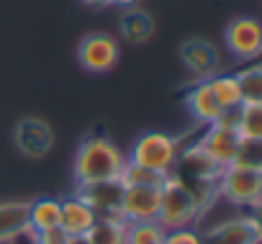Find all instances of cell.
<instances>
[{"instance_id": "6da1fadb", "label": "cell", "mask_w": 262, "mask_h": 244, "mask_svg": "<svg viewBox=\"0 0 262 244\" xmlns=\"http://www.w3.org/2000/svg\"><path fill=\"white\" fill-rule=\"evenodd\" d=\"M126 165V154L105 137V134H88L75 152V180L80 183H98V180H118Z\"/></svg>"}, {"instance_id": "7a4b0ae2", "label": "cell", "mask_w": 262, "mask_h": 244, "mask_svg": "<svg viewBox=\"0 0 262 244\" xmlns=\"http://www.w3.org/2000/svg\"><path fill=\"white\" fill-rule=\"evenodd\" d=\"M219 198H224L234 208H257L262 198V167L231 162L221 167L216 178Z\"/></svg>"}, {"instance_id": "3957f363", "label": "cell", "mask_w": 262, "mask_h": 244, "mask_svg": "<svg viewBox=\"0 0 262 244\" xmlns=\"http://www.w3.org/2000/svg\"><path fill=\"white\" fill-rule=\"evenodd\" d=\"M157 221L172 231V229H188L201 221V208L193 201L190 190L185 188L180 175H167L160 188V213Z\"/></svg>"}, {"instance_id": "277c9868", "label": "cell", "mask_w": 262, "mask_h": 244, "mask_svg": "<svg viewBox=\"0 0 262 244\" xmlns=\"http://www.w3.org/2000/svg\"><path fill=\"white\" fill-rule=\"evenodd\" d=\"M180 149H183V142L178 137L165 134V131H147L131 144V152L126 154V160L137 162L142 167H149V170L167 178L175 172V162H178Z\"/></svg>"}, {"instance_id": "5b68a950", "label": "cell", "mask_w": 262, "mask_h": 244, "mask_svg": "<svg viewBox=\"0 0 262 244\" xmlns=\"http://www.w3.org/2000/svg\"><path fill=\"white\" fill-rule=\"evenodd\" d=\"M219 167H226L236 160L239 149H242V137L236 131V110L224 113L219 121H213L211 126L201 129V137L195 139Z\"/></svg>"}, {"instance_id": "8992f818", "label": "cell", "mask_w": 262, "mask_h": 244, "mask_svg": "<svg viewBox=\"0 0 262 244\" xmlns=\"http://www.w3.org/2000/svg\"><path fill=\"white\" fill-rule=\"evenodd\" d=\"M201 236L203 244H259L262 229L254 213H242L208 226Z\"/></svg>"}, {"instance_id": "52a82bcc", "label": "cell", "mask_w": 262, "mask_h": 244, "mask_svg": "<svg viewBox=\"0 0 262 244\" xmlns=\"http://www.w3.org/2000/svg\"><path fill=\"white\" fill-rule=\"evenodd\" d=\"M13 144L29 160H41L54 147V129L44 118L26 116L13 126Z\"/></svg>"}, {"instance_id": "ba28073f", "label": "cell", "mask_w": 262, "mask_h": 244, "mask_svg": "<svg viewBox=\"0 0 262 244\" xmlns=\"http://www.w3.org/2000/svg\"><path fill=\"white\" fill-rule=\"evenodd\" d=\"M118 57H121L118 41L111 34H103V31L88 34L77 44V62L88 72H95V75H103V72L113 70L118 64Z\"/></svg>"}, {"instance_id": "9c48e42d", "label": "cell", "mask_w": 262, "mask_h": 244, "mask_svg": "<svg viewBox=\"0 0 262 244\" xmlns=\"http://www.w3.org/2000/svg\"><path fill=\"white\" fill-rule=\"evenodd\" d=\"M224 44L239 62H254L262 52V29L257 18H234L224 29Z\"/></svg>"}, {"instance_id": "30bf717a", "label": "cell", "mask_w": 262, "mask_h": 244, "mask_svg": "<svg viewBox=\"0 0 262 244\" xmlns=\"http://www.w3.org/2000/svg\"><path fill=\"white\" fill-rule=\"evenodd\" d=\"M75 193L95 211L98 218L121 216V198L123 185L118 180H98V183H80Z\"/></svg>"}, {"instance_id": "8fae6325", "label": "cell", "mask_w": 262, "mask_h": 244, "mask_svg": "<svg viewBox=\"0 0 262 244\" xmlns=\"http://www.w3.org/2000/svg\"><path fill=\"white\" fill-rule=\"evenodd\" d=\"M160 213V188H123L121 198V218L126 224L137 221H157Z\"/></svg>"}, {"instance_id": "7c38bea8", "label": "cell", "mask_w": 262, "mask_h": 244, "mask_svg": "<svg viewBox=\"0 0 262 244\" xmlns=\"http://www.w3.org/2000/svg\"><path fill=\"white\" fill-rule=\"evenodd\" d=\"M221 167L213 162V157L198 144H183L180 154H178V162H175V175L180 178H188V180H211L216 183Z\"/></svg>"}, {"instance_id": "4fadbf2b", "label": "cell", "mask_w": 262, "mask_h": 244, "mask_svg": "<svg viewBox=\"0 0 262 244\" xmlns=\"http://www.w3.org/2000/svg\"><path fill=\"white\" fill-rule=\"evenodd\" d=\"M180 62L193 72L198 80H208L211 75L219 72V52L211 41L206 39H188L180 47Z\"/></svg>"}, {"instance_id": "5bb4252c", "label": "cell", "mask_w": 262, "mask_h": 244, "mask_svg": "<svg viewBox=\"0 0 262 244\" xmlns=\"http://www.w3.org/2000/svg\"><path fill=\"white\" fill-rule=\"evenodd\" d=\"M95 211L77 195H67L59 201V229L70 236H85L88 229L95 224Z\"/></svg>"}, {"instance_id": "9a60e30c", "label": "cell", "mask_w": 262, "mask_h": 244, "mask_svg": "<svg viewBox=\"0 0 262 244\" xmlns=\"http://www.w3.org/2000/svg\"><path fill=\"white\" fill-rule=\"evenodd\" d=\"M185 105H188L193 121H195L201 129H203V126H211L213 121H219V118L224 116L221 105L216 103V98H213V93H211L208 80H198V82L188 90V95H185Z\"/></svg>"}, {"instance_id": "2e32d148", "label": "cell", "mask_w": 262, "mask_h": 244, "mask_svg": "<svg viewBox=\"0 0 262 244\" xmlns=\"http://www.w3.org/2000/svg\"><path fill=\"white\" fill-rule=\"evenodd\" d=\"M118 29H121V39H126L128 44H144L155 34V21L144 8L131 6V8H123Z\"/></svg>"}, {"instance_id": "e0dca14e", "label": "cell", "mask_w": 262, "mask_h": 244, "mask_svg": "<svg viewBox=\"0 0 262 244\" xmlns=\"http://www.w3.org/2000/svg\"><path fill=\"white\" fill-rule=\"evenodd\" d=\"M29 229V203H0V244L24 236Z\"/></svg>"}, {"instance_id": "ac0fdd59", "label": "cell", "mask_w": 262, "mask_h": 244, "mask_svg": "<svg viewBox=\"0 0 262 244\" xmlns=\"http://www.w3.org/2000/svg\"><path fill=\"white\" fill-rule=\"evenodd\" d=\"M126 229H128V224L121 216L95 218V224L88 229V234L82 239H85V244H126Z\"/></svg>"}, {"instance_id": "d6986e66", "label": "cell", "mask_w": 262, "mask_h": 244, "mask_svg": "<svg viewBox=\"0 0 262 244\" xmlns=\"http://www.w3.org/2000/svg\"><path fill=\"white\" fill-rule=\"evenodd\" d=\"M208 85H211V93L216 98V103L221 105L224 113H231L242 105V90H239V82L231 72H216L208 77Z\"/></svg>"}, {"instance_id": "ffe728a7", "label": "cell", "mask_w": 262, "mask_h": 244, "mask_svg": "<svg viewBox=\"0 0 262 244\" xmlns=\"http://www.w3.org/2000/svg\"><path fill=\"white\" fill-rule=\"evenodd\" d=\"M59 226V201L36 198L29 203V231H47Z\"/></svg>"}, {"instance_id": "44dd1931", "label": "cell", "mask_w": 262, "mask_h": 244, "mask_svg": "<svg viewBox=\"0 0 262 244\" xmlns=\"http://www.w3.org/2000/svg\"><path fill=\"white\" fill-rule=\"evenodd\" d=\"M236 131L242 142H262V103H242L236 108Z\"/></svg>"}, {"instance_id": "7402d4cb", "label": "cell", "mask_w": 262, "mask_h": 244, "mask_svg": "<svg viewBox=\"0 0 262 244\" xmlns=\"http://www.w3.org/2000/svg\"><path fill=\"white\" fill-rule=\"evenodd\" d=\"M118 183H121L123 188H139V185L162 188L165 175H160V172H155V170H149V167H142V165H137V162H128V160H126V165H123V170H121V175H118Z\"/></svg>"}, {"instance_id": "603a6c76", "label": "cell", "mask_w": 262, "mask_h": 244, "mask_svg": "<svg viewBox=\"0 0 262 244\" xmlns=\"http://www.w3.org/2000/svg\"><path fill=\"white\" fill-rule=\"evenodd\" d=\"M239 90H242V103H262V67L259 64H247L239 72H234Z\"/></svg>"}, {"instance_id": "cb8c5ba5", "label": "cell", "mask_w": 262, "mask_h": 244, "mask_svg": "<svg viewBox=\"0 0 262 244\" xmlns=\"http://www.w3.org/2000/svg\"><path fill=\"white\" fill-rule=\"evenodd\" d=\"M167 229L160 221H137L126 229V244H162Z\"/></svg>"}, {"instance_id": "d4e9b609", "label": "cell", "mask_w": 262, "mask_h": 244, "mask_svg": "<svg viewBox=\"0 0 262 244\" xmlns=\"http://www.w3.org/2000/svg\"><path fill=\"white\" fill-rule=\"evenodd\" d=\"M26 236L31 239V244H70V234H64L59 226L57 229H47V231H29Z\"/></svg>"}, {"instance_id": "484cf974", "label": "cell", "mask_w": 262, "mask_h": 244, "mask_svg": "<svg viewBox=\"0 0 262 244\" xmlns=\"http://www.w3.org/2000/svg\"><path fill=\"white\" fill-rule=\"evenodd\" d=\"M162 244H203V236L195 226H188V229H172L165 234V241Z\"/></svg>"}, {"instance_id": "4316f807", "label": "cell", "mask_w": 262, "mask_h": 244, "mask_svg": "<svg viewBox=\"0 0 262 244\" xmlns=\"http://www.w3.org/2000/svg\"><path fill=\"white\" fill-rule=\"evenodd\" d=\"M142 0H108V6H116V8H131V6H139Z\"/></svg>"}, {"instance_id": "83f0119b", "label": "cell", "mask_w": 262, "mask_h": 244, "mask_svg": "<svg viewBox=\"0 0 262 244\" xmlns=\"http://www.w3.org/2000/svg\"><path fill=\"white\" fill-rule=\"evenodd\" d=\"M82 3L90 8H103V6H108V0H82Z\"/></svg>"}]
</instances>
